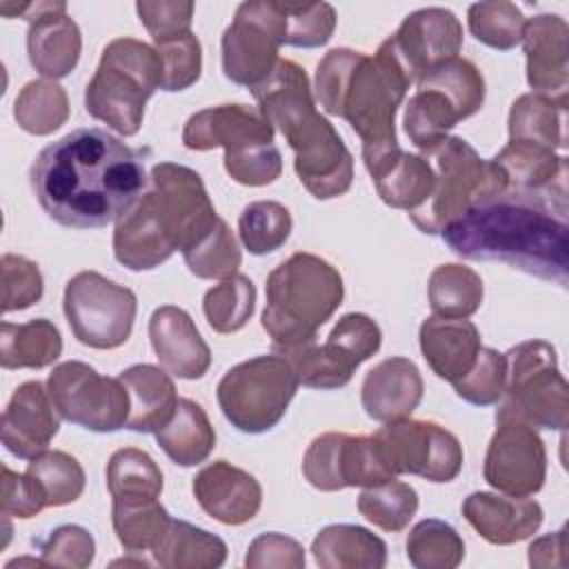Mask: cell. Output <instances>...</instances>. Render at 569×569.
<instances>
[{"mask_svg": "<svg viewBox=\"0 0 569 569\" xmlns=\"http://www.w3.org/2000/svg\"><path fill=\"white\" fill-rule=\"evenodd\" d=\"M142 149L104 129H76L47 144L29 180L44 213L62 227L100 229L116 222L144 191Z\"/></svg>", "mask_w": 569, "mask_h": 569, "instance_id": "obj_1", "label": "cell"}, {"mask_svg": "<svg viewBox=\"0 0 569 569\" xmlns=\"http://www.w3.org/2000/svg\"><path fill=\"white\" fill-rule=\"evenodd\" d=\"M467 260H498L529 276L567 284V184L547 191L507 189L473 204L440 231Z\"/></svg>", "mask_w": 569, "mask_h": 569, "instance_id": "obj_2", "label": "cell"}, {"mask_svg": "<svg viewBox=\"0 0 569 569\" xmlns=\"http://www.w3.org/2000/svg\"><path fill=\"white\" fill-rule=\"evenodd\" d=\"M411 84L387 42L373 56L338 47L318 62L316 98L329 116L345 118L358 133L371 180L402 151L396 138V111Z\"/></svg>", "mask_w": 569, "mask_h": 569, "instance_id": "obj_3", "label": "cell"}, {"mask_svg": "<svg viewBox=\"0 0 569 569\" xmlns=\"http://www.w3.org/2000/svg\"><path fill=\"white\" fill-rule=\"evenodd\" d=\"M200 173L158 162L138 200L116 220L113 256L131 271H149L198 244L218 222Z\"/></svg>", "mask_w": 569, "mask_h": 569, "instance_id": "obj_4", "label": "cell"}, {"mask_svg": "<svg viewBox=\"0 0 569 569\" xmlns=\"http://www.w3.org/2000/svg\"><path fill=\"white\" fill-rule=\"evenodd\" d=\"M251 93L267 122L287 138L302 187L318 200L347 193L353 180V158L333 124L316 111L307 71L280 58Z\"/></svg>", "mask_w": 569, "mask_h": 569, "instance_id": "obj_5", "label": "cell"}, {"mask_svg": "<svg viewBox=\"0 0 569 569\" xmlns=\"http://www.w3.org/2000/svg\"><path fill=\"white\" fill-rule=\"evenodd\" d=\"M264 293L262 329L273 349H287L316 338L342 305L345 284L340 271L325 258L298 251L267 276Z\"/></svg>", "mask_w": 569, "mask_h": 569, "instance_id": "obj_6", "label": "cell"}, {"mask_svg": "<svg viewBox=\"0 0 569 569\" xmlns=\"http://www.w3.org/2000/svg\"><path fill=\"white\" fill-rule=\"evenodd\" d=\"M162 84V58L136 38H116L102 49L100 64L84 89V109L120 136H136L144 104Z\"/></svg>", "mask_w": 569, "mask_h": 569, "instance_id": "obj_7", "label": "cell"}, {"mask_svg": "<svg viewBox=\"0 0 569 569\" xmlns=\"http://www.w3.org/2000/svg\"><path fill=\"white\" fill-rule=\"evenodd\" d=\"M422 156L436 173L429 200L409 213L411 222L422 233H440L473 204L509 189V180L496 160L480 158L476 149L458 136H447L438 147Z\"/></svg>", "mask_w": 569, "mask_h": 569, "instance_id": "obj_8", "label": "cell"}, {"mask_svg": "<svg viewBox=\"0 0 569 569\" xmlns=\"http://www.w3.org/2000/svg\"><path fill=\"white\" fill-rule=\"evenodd\" d=\"M505 360L507 380L496 402V422L562 431L569 420V396L556 349L545 340H525L511 347Z\"/></svg>", "mask_w": 569, "mask_h": 569, "instance_id": "obj_9", "label": "cell"}, {"mask_svg": "<svg viewBox=\"0 0 569 569\" xmlns=\"http://www.w3.org/2000/svg\"><path fill=\"white\" fill-rule=\"evenodd\" d=\"M298 378L280 353L256 356L231 367L216 396L224 418L242 433H264L287 413L298 391Z\"/></svg>", "mask_w": 569, "mask_h": 569, "instance_id": "obj_10", "label": "cell"}, {"mask_svg": "<svg viewBox=\"0 0 569 569\" xmlns=\"http://www.w3.org/2000/svg\"><path fill=\"white\" fill-rule=\"evenodd\" d=\"M62 309L78 342L91 349H116L131 336L138 300L98 271H80L64 287Z\"/></svg>", "mask_w": 569, "mask_h": 569, "instance_id": "obj_11", "label": "cell"}, {"mask_svg": "<svg viewBox=\"0 0 569 569\" xmlns=\"http://www.w3.org/2000/svg\"><path fill=\"white\" fill-rule=\"evenodd\" d=\"M47 389L60 418L71 425L96 433L127 427L131 405L120 378H107L87 362L67 360L53 367Z\"/></svg>", "mask_w": 569, "mask_h": 569, "instance_id": "obj_12", "label": "cell"}, {"mask_svg": "<svg viewBox=\"0 0 569 569\" xmlns=\"http://www.w3.org/2000/svg\"><path fill=\"white\" fill-rule=\"evenodd\" d=\"M280 44H284V27L278 2H242L222 33L224 76L240 87H258L276 69Z\"/></svg>", "mask_w": 569, "mask_h": 569, "instance_id": "obj_13", "label": "cell"}, {"mask_svg": "<svg viewBox=\"0 0 569 569\" xmlns=\"http://www.w3.org/2000/svg\"><path fill=\"white\" fill-rule=\"evenodd\" d=\"M393 476L413 473L429 482H451L462 469V445L431 420H393L373 433Z\"/></svg>", "mask_w": 569, "mask_h": 569, "instance_id": "obj_14", "label": "cell"}, {"mask_svg": "<svg viewBox=\"0 0 569 569\" xmlns=\"http://www.w3.org/2000/svg\"><path fill=\"white\" fill-rule=\"evenodd\" d=\"M0 11L7 18L20 16L29 22L27 53L31 67L40 76L58 80L76 69L82 51V36L76 20L67 16L64 2H2Z\"/></svg>", "mask_w": 569, "mask_h": 569, "instance_id": "obj_15", "label": "cell"}, {"mask_svg": "<svg viewBox=\"0 0 569 569\" xmlns=\"http://www.w3.org/2000/svg\"><path fill=\"white\" fill-rule=\"evenodd\" d=\"M485 456V480L509 496H533L547 476V451L538 431L522 422H496Z\"/></svg>", "mask_w": 569, "mask_h": 569, "instance_id": "obj_16", "label": "cell"}, {"mask_svg": "<svg viewBox=\"0 0 569 569\" xmlns=\"http://www.w3.org/2000/svg\"><path fill=\"white\" fill-rule=\"evenodd\" d=\"M385 42L409 80L418 82L427 71L458 56L462 24L449 9L427 7L409 13Z\"/></svg>", "mask_w": 569, "mask_h": 569, "instance_id": "obj_17", "label": "cell"}, {"mask_svg": "<svg viewBox=\"0 0 569 569\" xmlns=\"http://www.w3.org/2000/svg\"><path fill=\"white\" fill-rule=\"evenodd\" d=\"M273 127L258 107L218 104L193 113L182 129V142L193 151L224 149V156L242 153L260 144L273 142Z\"/></svg>", "mask_w": 569, "mask_h": 569, "instance_id": "obj_18", "label": "cell"}, {"mask_svg": "<svg viewBox=\"0 0 569 569\" xmlns=\"http://www.w3.org/2000/svg\"><path fill=\"white\" fill-rule=\"evenodd\" d=\"M527 56V82L533 93L567 104L569 91V27L556 13L527 20L522 33Z\"/></svg>", "mask_w": 569, "mask_h": 569, "instance_id": "obj_19", "label": "cell"}, {"mask_svg": "<svg viewBox=\"0 0 569 569\" xmlns=\"http://www.w3.org/2000/svg\"><path fill=\"white\" fill-rule=\"evenodd\" d=\"M49 389L40 380L22 382L2 411V445L9 453L31 460L42 453L60 429Z\"/></svg>", "mask_w": 569, "mask_h": 569, "instance_id": "obj_20", "label": "cell"}, {"mask_svg": "<svg viewBox=\"0 0 569 569\" xmlns=\"http://www.w3.org/2000/svg\"><path fill=\"white\" fill-rule=\"evenodd\" d=\"M193 496L207 516L231 527L249 522L262 505L260 482L227 460H216L196 473Z\"/></svg>", "mask_w": 569, "mask_h": 569, "instance_id": "obj_21", "label": "cell"}, {"mask_svg": "<svg viewBox=\"0 0 569 569\" xmlns=\"http://www.w3.org/2000/svg\"><path fill=\"white\" fill-rule=\"evenodd\" d=\"M149 340L160 365L182 380H198L211 365V351L193 318L176 307L162 305L149 318Z\"/></svg>", "mask_w": 569, "mask_h": 569, "instance_id": "obj_22", "label": "cell"}, {"mask_svg": "<svg viewBox=\"0 0 569 569\" xmlns=\"http://www.w3.org/2000/svg\"><path fill=\"white\" fill-rule=\"evenodd\" d=\"M465 520L491 545L527 540L542 525V507L527 496L473 491L462 502Z\"/></svg>", "mask_w": 569, "mask_h": 569, "instance_id": "obj_23", "label": "cell"}, {"mask_svg": "<svg viewBox=\"0 0 569 569\" xmlns=\"http://www.w3.org/2000/svg\"><path fill=\"white\" fill-rule=\"evenodd\" d=\"M422 376L413 360L393 356L367 371L360 389L362 409L378 422L409 418L422 400Z\"/></svg>", "mask_w": 569, "mask_h": 569, "instance_id": "obj_24", "label": "cell"}, {"mask_svg": "<svg viewBox=\"0 0 569 569\" xmlns=\"http://www.w3.org/2000/svg\"><path fill=\"white\" fill-rule=\"evenodd\" d=\"M418 338L431 371L451 385L473 367L482 347L480 331L467 318L429 316L422 320Z\"/></svg>", "mask_w": 569, "mask_h": 569, "instance_id": "obj_25", "label": "cell"}, {"mask_svg": "<svg viewBox=\"0 0 569 569\" xmlns=\"http://www.w3.org/2000/svg\"><path fill=\"white\" fill-rule=\"evenodd\" d=\"M129 393L127 429L140 433L160 431L176 411L178 396L171 376L156 365H133L120 376Z\"/></svg>", "mask_w": 569, "mask_h": 569, "instance_id": "obj_26", "label": "cell"}, {"mask_svg": "<svg viewBox=\"0 0 569 569\" xmlns=\"http://www.w3.org/2000/svg\"><path fill=\"white\" fill-rule=\"evenodd\" d=\"M311 553L322 569H382L387 545L360 525H329L318 531Z\"/></svg>", "mask_w": 569, "mask_h": 569, "instance_id": "obj_27", "label": "cell"}, {"mask_svg": "<svg viewBox=\"0 0 569 569\" xmlns=\"http://www.w3.org/2000/svg\"><path fill=\"white\" fill-rule=\"evenodd\" d=\"M156 442L176 465L196 467L213 451L216 431L198 402L178 398L173 418L160 431H156Z\"/></svg>", "mask_w": 569, "mask_h": 569, "instance_id": "obj_28", "label": "cell"}, {"mask_svg": "<svg viewBox=\"0 0 569 569\" xmlns=\"http://www.w3.org/2000/svg\"><path fill=\"white\" fill-rule=\"evenodd\" d=\"M493 160L505 171L509 189L547 191L567 184V158L558 156L553 149L529 142H507Z\"/></svg>", "mask_w": 569, "mask_h": 569, "instance_id": "obj_29", "label": "cell"}, {"mask_svg": "<svg viewBox=\"0 0 569 569\" xmlns=\"http://www.w3.org/2000/svg\"><path fill=\"white\" fill-rule=\"evenodd\" d=\"M62 353V336L47 318H33L22 325H0V365L2 369H42Z\"/></svg>", "mask_w": 569, "mask_h": 569, "instance_id": "obj_30", "label": "cell"}, {"mask_svg": "<svg viewBox=\"0 0 569 569\" xmlns=\"http://www.w3.org/2000/svg\"><path fill=\"white\" fill-rule=\"evenodd\" d=\"M151 553L164 569H216L227 560V545L196 525L171 520Z\"/></svg>", "mask_w": 569, "mask_h": 569, "instance_id": "obj_31", "label": "cell"}, {"mask_svg": "<svg viewBox=\"0 0 569 569\" xmlns=\"http://www.w3.org/2000/svg\"><path fill=\"white\" fill-rule=\"evenodd\" d=\"M567 104L540 93H525L509 109V142H529L547 149H565Z\"/></svg>", "mask_w": 569, "mask_h": 569, "instance_id": "obj_32", "label": "cell"}, {"mask_svg": "<svg viewBox=\"0 0 569 569\" xmlns=\"http://www.w3.org/2000/svg\"><path fill=\"white\" fill-rule=\"evenodd\" d=\"M111 500L116 538L131 553L153 549L171 525L169 511L153 496H113Z\"/></svg>", "mask_w": 569, "mask_h": 569, "instance_id": "obj_33", "label": "cell"}, {"mask_svg": "<svg viewBox=\"0 0 569 569\" xmlns=\"http://www.w3.org/2000/svg\"><path fill=\"white\" fill-rule=\"evenodd\" d=\"M273 351L287 358L298 382L309 389H340L351 380L358 367L329 340L325 345H318L313 338L302 345Z\"/></svg>", "mask_w": 569, "mask_h": 569, "instance_id": "obj_34", "label": "cell"}, {"mask_svg": "<svg viewBox=\"0 0 569 569\" xmlns=\"http://www.w3.org/2000/svg\"><path fill=\"white\" fill-rule=\"evenodd\" d=\"M462 118L458 107L438 89L418 87V91L407 100L402 124L409 140L427 153L438 147L447 131H451Z\"/></svg>", "mask_w": 569, "mask_h": 569, "instance_id": "obj_35", "label": "cell"}, {"mask_svg": "<svg viewBox=\"0 0 569 569\" xmlns=\"http://www.w3.org/2000/svg\"><path fill=\"white\" fill-rule=\"evenodd\" d=\"M373 182L385 204L411 213L429 200L436 173L425 156L400 151V156L378 178H373Z\"/></svg>", "mask_w": 569, "mask_h": 569, "instance_id": "obj_36", "label": "cell"}, {"mask_svg": "<svg viewBox=\"0 0 569 569\" xmlns=\"http://www.w3.org/2000/svg\"><path fill=\"white\" fill-rule=\"evenodd\" d=\"M429 307L433 316L469 318L482 305V280L465 264H440L429 276Z\"/></svg>", "mask_w": 569, "mask_h": 569, "instance_id": "obj_37", "label": "cell"}, {"mask_svg": "<svg viewBox=\"0 0 569 569\" xmlns=\"http://www.w3.org/2000/svg\"><path fill=\"white\" fill-rule=\"evenodd\" d=\"M13 118L22 131L49 136L69 118L67 91L56 80H31L13 102Z\"/></svg>", "mask_w": 569, "mask_h": 569, "instance_id": "obj_38", "label": "cell"}, {"mask_svg": "<svg viewBox=\"0 0 569 569\" xmlns=\"http://www.w3.org/2000/svg\"><path fill=\"white\" fill-rule=\"evenodd\" d=\"M407 558L416 569H453L465 558V542L449 522L425 518L407 536Z\"/></svg>", "mask_w": 569, "mask_h": 569, "instance_id": "obj_39", "label": "cell"}, {"mask_svg": "<svg viewBox=\"0 0 569 569\" xmlns=\"http://www.w3.org/2000/svg\"><path fill=\"white\" fill-rule=\"evenodd\" d=\"M358 511L371 525L385 531H402L418 511V493L411 485L389 478L380 485L365 487L358 496Z\"/></svg>", "mask_w": 569, "mask_h": 569, "instance_id": "obj_40", "label": "cell"}, {"mask_svg": "<svg viewBox=\"0 0 569 569\" xmlns=\"http://www.w3.org/2000/svg\"><path fill=\"white\" fill-rule=\"evenodd\" d=\"M202 309L213 331L233 333L242 329L253 316L256 287L247 276L236 273L227 280H220L204 293Z\"/></svg>", "mask_w": 569, "mask_h": 569, "instance_id": "obj_41", "label": "cell"}, {"mask_svg": "<svg viewBox=\"0 0 569 569\" xmlns=\"http://www.w3.org/2000/svg\"><path fill=\"white\" fill-rule=\"evenodd\" d=\"M416 87H431L442 91L458 107L462 118H469L476 111H480L485 102V78L480 69L471 60L460 56L427 71L416 82Z\"/></svg>", "mask_w": 569, "mask_h": 569, "instance_id": "obj_42", "label": "cell"}, {"mask_svg": "<svg viewBox=\"0 0 569 569\" xmlns=\"http://www.w3.org/2000/svg\"><path fill=\"white\" fill-rule=\"evenodd\" d=\"M291 227L293 220L289 209L276 200L251 202L238 218L240 240L253 256H264L280 249L287 242Z\"/></svg>", "mask_w": 569, "mask_h": 569, "instance_id": "obj_43", "label": "cell"}, {"mask_svg": "<svg viewBox=\"0 0 569 569\" xmlns=\"http://www.w3.org/2000/svg\"><path fill=\"white\" fill-rule=\"evenodd\" d=\"M467 24L478 42L498 51H509L522 42L527 18L513 2L487 0L469 7Z\"/></svg>", "mask_w": 569, "mask_h": 569, "instance_id": "obj_44", "label": "cell"}, {"mask_svg": "<svg viewBox=\"0 0 569 569\" xmlns=\"http://www.w3.org/2000/svg\"><path fill=\"white\" fill-rule=\"evenodd\" d=\"M27 473L33 476L44 496L47 507H62L76 502L84 491V469L82 465L67 451H42L29 460Z\"/></svg>", "mask_w": 569, "mask_h": 569, "instance_id": "obj_45", "label": "cell"}, {"mask_svg": "<svg viewBox=\"0 0 569 569\" xmlns=\"http://www.w3.org/2000/svg\"><path fill=\"white\" fill-rule=\"evenodd\" d=\"M107 489L113 496H153L162 493V471L156 460L136 447H122L107 462Z\"/></svg>", "mask_w": 569, "mask_h": 569, "instance_id": "obj_46", "label": "cell"}, {"mask_svg": "<svg viewBox=\"0 0 569 569\" xmlns=\"http://www.w3.org/2000/svg\"><path fill=\"white\" fill-rule=\"evenodd\" d=\"M182 256L189 271L202 280H227L238 273L242 262L238 240L222 218H218L213 229Z\"/></svg>", "mask_w": 569, "mask_h": 569, "instance_id": "obj_47", "label": "cell"}, {"mask_svg": "<svg viewBox=\"0 0 569 569\" xmlns=\"http://www.w3.org/2000/svg\"><path fill=\"white\" fill-rule=\"evenodd\" d=\"M284 44L313 49L329 42L336 29V9L329 2H278Z\"/></svg>", "mask_w": 569, "mask_h": 569, "instance_id": "obj_48", "label": "cell"}, {"mask_svg": "<svg viewBox=\"0 0 569 569\" xmlns=\"http://www.w3.org/2000/svg\"><path fill=\"white\" fill-rule=\"evenodd\" d=\"M345 445H347V433H338V431H327L311 440L302 458V473L311 487L320 491L347 489Z\"/></svg>", "mask_w": 569, "mask_h": 569, "instance_id": "obj_49", "label": "cell"}, {"mask_svg": "<svg viewBox=\"0 0 569 569\" xmlns=\"http://www.w3.org/2000/svg\"><path fill=\"white\" fill-rule=\"evenodd\" d=\"M505 380H507L505 353L491 347H480L473 367L453 382V389L465 402L476 407H489L502 398Z\"/></svg>", "mask_w": 569, "mask_h": 569, "instance_id": "obj_50", "label": "cell"}, {"mask_svg": "<svg viewBox=\"0 0 569 569\" xmlns=\"http://www.w3.org/2000/svg\"><path fill=\"white\" fill-rule=\"evenodd\" d=\"M156 51L162 58V91H184L196 84L202 71V47L193 31L156 42Z\"/></svg>", "mask_w": 569, "mask_h": 569, "instance_id": "obj_51", "label": "cell"}, {"mask_svg": "<svg viewBox=\"0 0 569 569\" xmlns=\"http://www.w3.org/2000/svg\"><path fill=\"white\" fill-rule=\"evenodd\" d=\"M2 269V313L20 311L42 298L44 282L38 264L24 256L4 253Z\"/></svg>", "mask_w": 569, "mask_h": 569, "instance_id": "obj_52", "label": "cell"}, {"mask_svg": "<svg viewBox=\"0 0 569 569\" xmlns=\"http://www.w3.org/2000/svg\"><path fill=\"white\" fill-rule=\"evenodd\" d=\"M93 536L80 525H60L40 542V558L47 567L84 569L93 562Z\"/></svg>", "mask_w": 569, "mask_h": 569, "instance_id": "obj_53", "label": "cell"}, {"mask_svg": "<svg viewBox=\"0 0 569 569\" xmlns=\"http://www.w3.org/2000/svg\"><path fill=\"white\" fill-rule=\"evenodd\" d=\"M224 169L231 180L247 187H264L280 178L282 173V156L280 149L271 144H260L242 153L224 156Z\"/></svg>", "mask_w": 569, "mask_h": 569, "instance_id": "obj_54", "label": "cell"}, {"mask_svg": "<svg viewBox=\"0 0 569 569\" xmlns=\"http://www.w3.org/2000/svg\"><path fill=\"white\" fill-rule=\"evenodd\" d=\"M329 342L338 345V349H342L351 360H356L358 365L369 360L382 342V333L380 327L376 325V320H371L365 313H345L336 327L331 329Z\"/></svg>", "mask_w": 569, "mask_h": 569, "instance_id": "obj_55", "label": "cell"}, {"mask_svg": "<svg viewBox=\"0 0 569 569\" xmlns=\"http://www.w3.org/2000/svg\"><path fill=\"white\" fill-rule=\"evenodd\" d=\"M244 567L249 569H302L305 567V549L298 540L278 533V531H267L260 533L258 538L251 540L247 556H244Z\"/></svg>", "mask_w": 569, "mask_h": 569, "instance_id": "obj_56", "label": "cell"}, {"mask_svg": "<svg viewBox=\"0 0 569 569\" xmlns=\"http://www.w3.org/2000/svg\"><path fill=\"white\" fill-rule=\"evenodd\" d=\"M138 18L153 38V42L173 38L178 33L191 31L193 2L182 0H160V2H138Z\"/></svg>", "mask_w": 569, "mask_h": 569, "instance_id": "obj_57", "label": "cell"}, {"mask_svg": "<svg viewBox=\"0 0 569 569\" xmlns=\"http://www.w3.org/2000/svg\"><path fill=\"white\" fill-rule=\"evenodd\" d=\"M47 507V496L40 482L24 473L11 471L2 465V516L7 518H33Z\"/></svg>", "mask_w": 569, "mask_h": 569, "instance_id": "obj_58", "label": "cell"}, {"mask_svg": "<svg viewBox=\"0 0 569 569\" xmlns=\"http://www.w3.org/2000/svg\"><path fill=\"white\" fill-rule=\"evenodd\" d=\"M529 565L538 569H553V567H565L567 556H565V529H558L553 533H547L529 545Z\"/></svg>", "mask_w": 569, "mask_h": 569, "instance_id": "obj_59", "label": "cell"}]
</instances>
